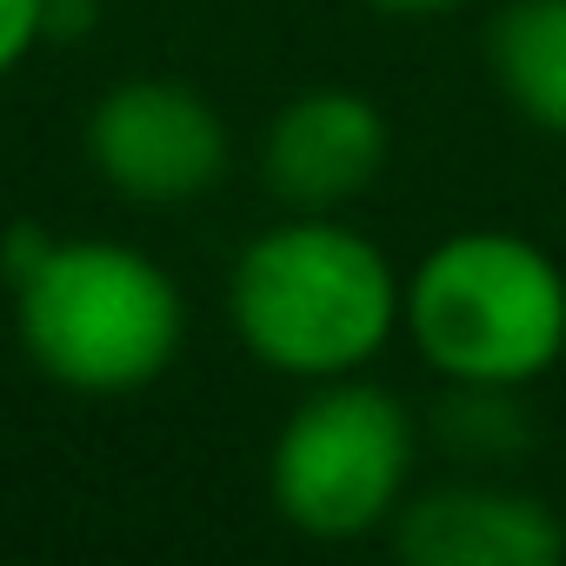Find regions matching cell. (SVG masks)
I'll list each match as a JSON object with an SVG mask.
<instances>
[{
    "mask_svg": "<svg viewBox=\"0 0 566 566\" xmlns=\"http://www.w3.org/2000/svg\"><path fill=\"white\" fill-rule=\"evenodd\" d=\"M400 273L340 213H287L253 233L227 273V321L280 380L367 374L400 334Z\"/></svg>",
    "mask_w": 566,
    "mask_h": 566,
    "instance_id": "cell-1",
    "label": "cell"
},
{
    "mask_svg": "<svg viewBox=\"0 0 566 566\" xmlns=\"http://www.w3.org/2000/svg\"><path fill=\"white\" fill-rule=\"evenodd\" d=\"M8 287L28 360L67 394H140L180 360L187 301L174 273L127 240H48Z\"/></svg>",
    "mask_w": 566,
    "mask_h": 566,
    "instance_id": "cell-2",
    "label": "cell"
},
{
    "mask_svg": "<svg viewBox=\"0 0 566 566\" xmlns=\"http://www.w3.org/2000/svg\"><path fill=\"white\" fill-rule=\"evenodd\" d=\"M400 327L447 387H533L566 354V273L513 227H467L407 273Z\"/></svg>",
    "mask_w": 566,
    "mask_h": 566,
    "instance_id": "cell-3",
    "label": "cell"
},
{
    "mask_svg": "<svg viewBox=\"0 0 566 566\" xmlns=\"http://www.w3.org/2000/svg\"><path fill=\"white\" fill-rule=\"evenodd\" d=\"M413 413L400 394L340 374L314 380V394L287 413L266 453V500L307 539H367L394 526L413 486Z\"/></svg>",
    "mask_w": 566,
    "mask_h": 566,
    "instance_id": "cell-4",
    "label": "cell"
},
{
    "mask_svg": "<svg viewBox=\"0 0 566 566\" xmlns=\"http://www.w3.org/2000/svg\"><path fill=\"white\" fill-rule=\"evenodd\" d=\"M87 167L134 207H187L227 180L233 134L220 107L167 74L114 81L81 127Z\"/></svg>",
    "mask_w": 566,
    "mask_h": 566,
    "instance_id": "cell-5",
    "label": "cell"
},
{
    "mask_svg": "<svg viewBox=\"0 0 566 566\" xmlns=\"http://www.w3.org/2000/svg\"><path fill=\"white\" fill-rule=\"evenodd\" d=\"M387 114L354 87H307L260 134V180L287 213H347L387 167Z\"/></svg>",
    "mask_w": 566,
    "mask_h": 566,
    "instance_id": "cell-6",
    "label": "cell"
},
{
    "mask_svg": "<svg viewBox=\"0 0 566 566\" xmlns=\"http://www.w3.org/2000/svg\"><path fill=\"white\" fill-rule=\"evenodd\" d=\"M394 553L407 566H553L566 553L559 513L526 486L460 480L394 513Z\"/></svg>",
    "mask_w": 566,
    "mask_h": 566,
    "instance_id": "cell-7",
    "label": "cell"
},
{
    "mask_svg": "<svg viewBox=\"0 0 566 566\" xmlns=\"http://www.w3.org/2000/svg\"><path fill=\"white\" fill-rule=\"evenodd\" d=\"M486 67L520 120L566 140V0H506L486 28Z\"/></svg>",
    "mask_w": 566,
    "mask_h": 566,
    "instance_id": "cell-8",
    "label": "cell"
},
{
    "mask_svg": "<svg viewBox=\"0 0 566 566\" xmlns=\"http://www.w3.org/2000/svg\"><path fill=\"white\" fill-rule=\"evenodd\" d=\"M440 440L473 467H500V460L526 453L533 420L520 407V387H453L440 400Z\"/></svg>",
    "mask_w": 566,
    "mask_h": 566,
    "instance_id": "cell-9",
    "label": "cell"
},
{
    "mask_svg": "<svg viewBox=\"0 0 566 566\" xmlns=\"http://www.w3.org/2000/svg\"><path fill=\"white\" fill-rule=\"evenodd\" d=\"M48 41V0H0V81Z\"/></svg>",
    "mask_w": 566,
    "mask_h": 566,
    "instance_id": "cell-10",
    "label": "cell"
},
{
    "mask_svg": "<svg viewBox=\"0 0 566 566\" xmlns=\"http://www.w3.org/2000/svg\"><path fill=\"white\" fill-rule=\"evenodd\" d=\"M367 8H380V14H453L467 0H367Z\"/></svg>",
    "mask_w": 566,
    "mask_h": 566,
    "instance_id": "cell-11",
    "label": "cell"
}]
</instances>
